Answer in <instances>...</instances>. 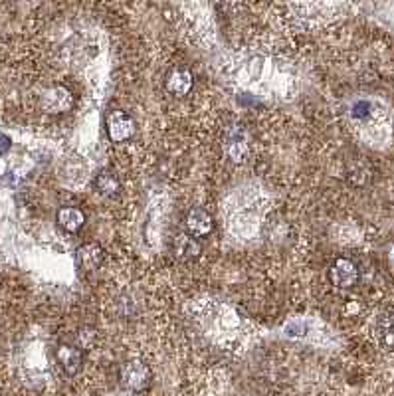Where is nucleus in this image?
I'll return each instance as SVG.
<instances>
[{
    "label": "nucleus",
    "mask_w": 394,
    "mask_h": 396,
    "mask_svg": "<svg viewBox=\"0 0 394 396\" xmlns=\"http://www.w3.org/2000/svg\"><path fill=\"white\" fill-rule=\"evenodd\" d=\"M119 383H121L125 390L141 392V390H145L147 386L151 385V369L143 361L131 359L119 369Z\"/></svg>",
    "instance_id": "1"
},
{
    "label": "nucleus",
    "mask_w": 394,
    "mask_h": 396,
    "mask_svg": "<svg viewBox=\"0 0 394 396\" xmlns=\"http://www.w3.org/2000/svg\"><path fill=\"white\" fill-rule=\"evenodd\" d=\"M329 282L337 290H353L361 282V270L351 258H337L329 268Z\"/></svg>",
    "instance_id": "2"
},
{
    "label": "nucleus",
    "mask_w": 394,
    "mask_h": 396,
    "mask_svg": "<svg viewBox=\"0 0 394 396\" xmlns=\"http://www.w3.org/2000/svg\"><path fill=\"white\" fill-rule=\"evenodd\" d=\"M105 129H107V137L113 143H125L131 137L135 135V121L133 117H129V113L115 109L111 113H107L105 117Z\"/></svg>",
    "instance_id": "3"
},
{
    "label": "nucleus",
    "mask_w": 394,
    "mask_h": 396,
    "mask_svg": "<svg viewBox=\"0 0 394 396\" xmlns=\"http://www.w3.org/2000/svg\"><path fill=\"white\" fill-rule=\"evenodd\" d=\"M56 361L68 376H75L80 373L83 363V349L78 345L62 343L56 349Z\"/></svg>",
    "instance_id": "4"
},
{
    "label": "nucleus",
    "mask_w": 394,
    "mask_h": 396,
    "mask_svg": "<svg viewBox=\"0 0 394 396\" xmlns=\"http://www.w3.org/2000/svg\"><path fill=\"white\" fill-rule=\"evenodd\" d=\"M192 85H195V78H192V72L188 68L177 66V68H173L171 72L166 73L165 87L168 94L177 95V97H185V95L190 94Z\"/></svg>",
    "instance_id": "5"
},
{
    "label": "nucleus",
    "mask_w": 394,
    "mask_h": 396,
    "mask_svg": "<svg viewBox=\"0 0 394 396\" xmlns=\"http://www.w3.org/2000/svg\"><path fill=\"white\" fill-rule=\"evenodd\" d=\"M73 105V95L70 94V89L66 87H52L48 89L46 94L42 95V107L48 111V113L60 115L70 111Z\"/></svg>",
    "instance_id": "6"
},
{
    "label": "nucleus",
    "mask_w": 394,
    "mask_h": 396,
    "mask_svg": "<svg viewBox=\"0 0 394 396\" xmlns=\"http://www.w3.org/2000/svg\"><path fill=\"white\" fill-rule=\"evenodd\" d=\"M185 228L195 238H204L214 230V218L204 209H192L185 218Z\"/></svg>",
    "instance_id": "7"
},
{
    "label": "nucleus",
    "mask_w": 394,
    "mask_h": 396,
    "mask_svg": "<svg viewBox=\"0 0 394 396\" xmlns=\"http://www.w3.org/2000/svg\"><path fill=\"white\" fill-rule=\"evenodd\" d=\"M75 261L78 266L85 271H95L101 268L105 261V252L99 244H83L80 250L75 252Z\"/></svg>",
    "instance_id": "8"
},
{
    "label": "nucleus",
    "mask_w": 394,
    "mask_h": 396,
    "mask_svg": "<svg viewBox=\"0 0 394 396\" xmlns=\"http://www.w3.org/2000/svg\"><path fill=\"white\" fill-rule=\"evenodd\" d=\"M56 220L60 224V228H63L70 234H75L83 228L85 224V214L78 206H62L56 214Z\"/></svg>",
    "instance_id": "9"
},
{
    "label": "nucleus",
    "mask_w": 394,
    "mask_h": 396,
    "mask_svg": "<svg viewBox=\"0 0 394 396\" xmlns=\"http://www.w3.org/2000/svg\"><path fill=\"white\" fill-rule=\"evenodd\" d=\"M376 339L381 347L394 353V311L384 313L376 321Z\"/></svg>",
    "instance_id": "10"
},
{
    "label": "nucleus",
    "mask_w": 394,
    "mask_h": 396,
    "mask_svg": "<svg viewBox=\"0 0 394 396\" xmlns=\"http://www.w3.org/2000/svg\"><path fill=\"white\" fill-rule=\"evenodd\" d=\"M200 244L195 236H190V234H183V236H178L177 242H175V256H177L178 260L183 261H190V260H197L198 256H200Z\"/></svg>",
    "instance_id": "11"
},
{
    "label": "nucleus",
    "mask_w": 394,
    "mask_h": 396,
    "mask_svg": "<svg viewBox=\"0 0 394 396\" xmlns=\"http://www.w3.org/2000/svg\"><path fill=\"white\" fill-rule=\"evenodd\" d=\"M94 188L104 198H113L119 194L121 182H119V178H117L115 173H111V171H101V173L95 177Z\"/></svg>",
    "instance_id": "12"
},
{
    "label": "nucleus",
    "mask_w": 394,
    "mask_h": 396,
    "mask_svg": "<svg viewBox=\"0 0 394 396\" xmlns=\"http://www.w3.org/2000/svg\"><path fill=\"white\" fill-rule=\"evenodd\" d=\"M95 343V331L94 329H82L80 333H78V347H82L83 351H87V349H92Z\"/></svg>",
    "instance_id": "13"
},
{
    "label": "nucleus",
    "mask_w": 394,
    "mask_h": 396,
    "mask_svg": "<svg viewBox=\"0 0 394 396\" xmlns=\"http://www.w3.org/2000/svg\"><path fill=\"white\" fill-rule=\"evenodd\" d=\"M11 147H12L11 137L4 135V133H0V155H6V153L11 151Z\"/></svg>",
    "instance_id": "14"
}]
</instances>
